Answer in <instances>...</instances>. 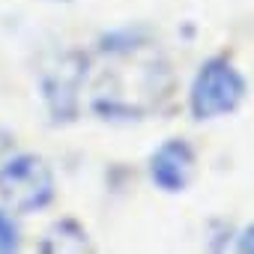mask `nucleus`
Returning <instances> with one entry per match:
<instances>
[{
    "label": "nucleus",
    "mask_w": 254,
    "mask_h": 254,
    "mask_svg": "<svg viewBox=\"0 0 254 254\" xmlns=\"http://www.w3.org/2000/svg\"><path fill=\"white\" fill-rule=\"evenodd\" d=\"M87 78V57L66 51L42 72V99L54 123H72L78 117V90Z\"/></svg>",
    "instance_id": "7ed1b4c3"
},
{
    "label": "nucleus",
    "mask_w": 254,
    "mask_h": 254,
    "mask_svg": "<svg viewBox=\"0 0 254 254\" xmlns=\"http://www.w3.org/2000/svg\"><path fill=\"white\" fill-rule=\"evenodd\" d=\"M236 251H242V254H254V224L245 227V230L236 236Z\"/></svg>",
    "instance_id": "0eeeda50"
},
{
    "label": "nucleus",
    "mask_w": 254,
    "mask_h": 254,
    "mask_svg": "<svg viewBox=\"0 0 254 254\" xmlns=\"http://www.w3.org/2000/svg\"><path fill=\"white\" fill-rule=\"evenodd\" d=\"M39 248L42 251H84V248H90V236H87V230L78 221L63 218V221L48 227V233L42 236Z\"/></svg>",
    "instance_id": "39448f33"
},
{
    "label": "nucleus",
    "mask_w": 254,
    "mask_h": 254,
    "mask_svg": "<svg viewBox=\"0 0 254 254\" xmlns=\"http://www.w3.org/2000/svg\"><path fill=\"white\" fill-rule=\"evenodd\" d=\"M0 200L12 212H36L54 200V174L42 156L21 153L0 165Z\"/></svg>",
    "instance_id": "f03ea898"
},
{
    "label": "nucleus",
    "mask_w": 254,
    "mask_h": 254,
    "mask_svg": "<svg viewBox=\"0 0 254 254\" xmlns=\"http://www.w3.org/2000/svg\"><path fill=\"white\" fill-rule=\"evenodd\" d=\"M18 242H21V236H18V224H15L3 209H0V254L15 251Z\"/></svg>",
    "instance_id": "423d86ee"
},
{
    "label": "nucleus",
    "mask_w": 254,
    "mask_h": 254,
    "mask_svg": "<svg viewBox=\"0 0 254 254\" xmlns=\"http://www.w3.org/2000/svg\"><path fill=\"white\" fill-rule=\"evenodd\" d=\"M150 177L168 194L186 191L194 177V150L189 147V141H183V138L165 141L150 156Z\"/></svg>",
    "instance_id": "20e7f679"
},
{
    "label": "nucleus",
    "mask_w": 254,
    "mask_h": 254,
    "mask_svg": "<svg viewBox=\"0 0 254 254\" xmlns=\"http://www.w3.org/2000/svg\"><path fill=\"white\" fill-rule=\"evenodd\" d=\"M57 3H69V0H57Z\"/></svg>",
    "instance_id": "6e6552de"
},
{
    "label": "nucleus",
    "mask_w": 254,
    "mask_h": 254,
    "mask_svg": "<svg viewBox=\"0 0 254 254\" xmlns=\"http://www.w3.org/2000/svg\"><path fill=\"white\" fill-rule=\"evenodd\" d=\"M242 99L245 78L239 75V69L227 57H209L191 81L189 108L194 120H215L233 114L242 105Z\"/></svg>",
    "instance_id": "f257e3e1"
}]
</instances>
